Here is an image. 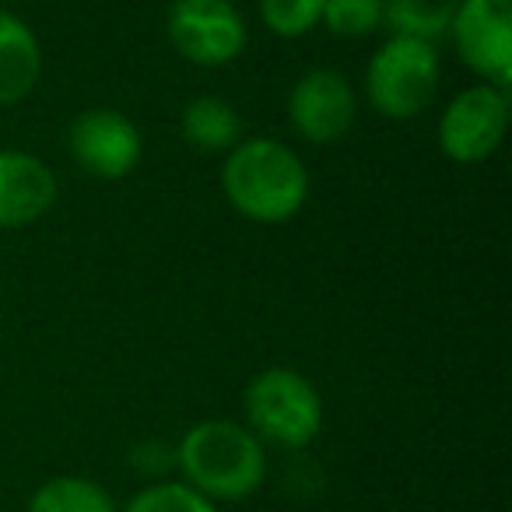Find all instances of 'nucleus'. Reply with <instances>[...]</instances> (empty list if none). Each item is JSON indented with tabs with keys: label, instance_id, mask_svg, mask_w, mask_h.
Returning <instances> with one entry per match:
<instances>
[{
	"label": "nucleus",
	"instance_id": "6",
	"mask_svg": "<svg viewBox=\"0 0 512 512\" xmlns=\"http://www.w3.org/2000/svg\"><path fill=\"white\" fill-rule=\"evenodd\" d=\"M505 130H509V88L477 81L449 99L435 137L439 151L453 165H481L502 148Z\"/></svg>",
	"mask_w": 512,
	"mask_h": 512
},
{
	"label": "nucleus",
	"instance_id": "17",
	"mask_svg": "<svg viewBox=\"0 0 512 512\" xmlns=\"http://www.w3.org/2000/svg\"><path fill=\"white\" fill-rule=\"evenodd\" d=\"M320 25L337 39H365L383 29V0H327Z\"/></svg>",
	"mask_w": 512,
	"mask_h": 512
},
{
	"label": "nucleus",
	"instance_id": "7",
	"mask_svg": "<svg viewBox=\"0 0 512 512\" xmlns=\"http://www.w3.org/2000/svg\"><path fill=\"white\" fill-rule=\"evenodd\" d=\"M67 151L85 176L116 183L127 179L144 158L141 127L113 106L81 109L67 127Z\"/></svg>",
	"mask_w": 512,
	"mask_h": 512
},
{
	"label": "nucleus",
	"instance_id": "2",
	"mask_svg": "<svg viewBox=\"0 0 512 512\" xmlns=\"http://www.w3.org/2000/svg\"><path fill=\"white\" fill-rule=\"evenodd\" d=\"M172 453L183 474L179 481L211 498L214 505L253 498L267 481V446L242 421H197L186 428Z\"/></svg>",
	"mask_w": 512,
	"mask_h": 512
},
{
	"label": "nucleus",
	"instance_id": "5",
	"mask_svg": "<svg viewBox=\"0 0 512 512\" xmlns=\"http://www.w3.org/2000/svg\"><path fill=\"white\" fill-rule=\"evenodd\" d=\"M165 36L186 64L228 67L246 50L249 25L235 0H172Z\"/></svg>",
	"mask_w": 512,
	"mask_h": 512
},
{
	"label": "nucleus",
	"instance_id": "14",
	"mask_svg": "<svg viewBox=\"0 0 512 512\" xmlns=\"http://www.w3.org/2000/svg\"><path fill=\"white\" fill-rule=\"evenodd\" d=\"M456 4L460 0H383V29H390V36L439 43L449 36Z\"/></svg>",
	"mask_w": 512,
	"mask_h": 512
},
{
	"label": "nucleus",
	"instance_id": "13",
	"mask_svg": "<svg viewBox=\"0 0 512 512\" xmlns=\"http://www.w3.org/2000/svg\"><path fill=\"white\" fill-rule=\"evenodd\" d=\"M29 512H120L106 484L81 474H57L29 498Z\"/></svg>",
	"mask_w": 512,
	"mask_h": 512
},
{
	"label": "nucleus",
	"instance_id": "1",
	"mask_svg": "<svg viewBox=\"0 0 512 512\" xmlns=\"http://www.w3.org/2000/svg\"><path fill=\"white\" fill-rule=\"evenodd\" d=\"M309 169L278 137H242L221 162V193L253 225H285L309 200Z\"/></svg>",
	"mask_w": 512,
	"mask_h": 512
},
{
	"label": "nucleus",
	"instance_id": "9",
	"mask_svg": "<svg viewBox=\"0 0 512 512\" xmlns=\"http://www.w3.org/2000/svg\"><path fill=\"white\" fill-rule=\"evenodd\" d=\"M292 130L309 144H337L351 134L358 120V95L351 81L334 67H309L299 74L285 99Z\"/></svg>",
	"mask_w": 512,
	"mask_h": 512
},
{
	"label": "nucleus",
	"instance_id": "4",
	"mask_svg": "<svg viewBox=\"0 0 512 512\" xmlns=\"http://www.w3.org/2000/svg\"><path fill=\"white\" fill-rule=\"evenodd\" d=\"M442 81V60L435 43L390 36L379 43L365 67V99L383 120H414L432 106Z\"/></svg>",
	"mask_w": 512,
	"mask_h": 512
},
{
	"label": "nucleus",
	"instance_id": "10",
	"mask_svg": "<svg viewBox=\"0 0 512 512\" xmlns=\"http://www.w3.org/2000/svg\"><path fill=\"white\" fill-rule=\"evenodd\" d=\"M57 172L39 155L0 148V232H18L43 221L57 204Z\"/></svg>",
	"mask_w": 512,
	"mask_h": 512
},
{
	"label": "nucleus",
	"instance_id": "3",
	"mask_svg": "<svg viewBox=\"0 0 512 512\" xmlns=\"http://www.w3.org/2000/svg\"><path fill=\"white\" fill-rule=\"evenodd\" d=\"M242 425L274 449H306L323 432V397L313 379L285 365L256 372L242 393Z\"/></svg>",
	"mask_w": 512,
	"mask_h": 512
},
{
	"label": "nucleus",
	"instance_id": "8",
	"mask_svg": "<svg viewBox=\"0 0 512 512\" xmlns=\"http://www.w3.org/2000/svg\"><path fill=\"white\" fill-rule=\"evenodd\" d=\"M449 39L456 57L484 85L509 88L512 81V0H460Z\"/></svg>",
	"mask_w": 512,
	"mask_h": 512
},
{
	"label": "nucleus",
	"instance_id": "16",
	"mask_svg": "<svg viewBox=\"0 0 512 512\" xmlns=\"http://www.w3.org/2000/svg\"><path fill=\"white\" fill-rule=\"evenodd\" d=\"M120 512H218V505L211 498H204L200 491H193L183 481H148Z\"/></svg>",
	"mask_w": 512,
	"mask_h": 512
},
{
	"label": "nucleus",
	"instance_id": "15",
	"mask_svg": "<svg viewBox=\"0 0 512 512\" xmlns=\"http://www.w3.org/2000/svg\"><path fill=\"white\" fill-rule=\"evenodd\" d=\"M327 0H256L260 22L278 39H302L320 29Z\"/></svg>",
	"mask_w": 512,
	"mask_h": 512
},
{
	"label": "nucleus",
	"instance_id": "11",
	"mask_svg": "<svg viewBox=\"0 0 512 512\" xmlns=\"http://www.w3.org/2000/svg\"><path fill=\"white\" fill-rule=\"evenodd\" d=\"M43 78V43L15 11L0 8V106H18Z\"/></svg>",
	"mask_w": 512,
	"mask_h": 512
},
{
	"label": "nucleus",
	"instance_id": "12",
	"mask_svg": "<svg viewBox=\"0 0 512 512\" xmlns=\"http://www.w3.org/2000/svg\"><path fill=\"white\" fill-rule=\"evenodd\" d=\"M179 130H183V141L204 155H228L246 137L239 109L221 95H197L186 102L179 113Z\"/></svg>",
	"mask_w": 512,
	"mask_h": 512
}]
</instances>
